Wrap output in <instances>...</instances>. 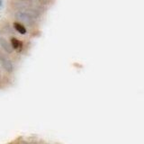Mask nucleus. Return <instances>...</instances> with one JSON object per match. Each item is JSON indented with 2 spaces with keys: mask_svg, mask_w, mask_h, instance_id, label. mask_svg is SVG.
Wrapping results in <instances>:
<instances>
[{
  "mask_svg": "<svg viewBox=\"0 0 144 144\" xmlns=\"http://www.w3.org/2000/svg\"><path fill=\"white\" fill-rule=\"evenodd\" d=\"M0 64H1L2 68L7 73H10L11 74V73H13L14 70H15V67H14L13 62L11 61L7 57L5 56L4 54H0Z\"/></svg>",
  "mask_w": 144,
  "mask_h": 144,
  "instance_id": "f03ea898",
  "label": "nucleus"
},
{
  "mask_svg": "<svg viewBox=\"0 0 144 144\" xmlns=\"http://www.w3.org/2000/svg\"><path fill=\"white\" fill-rule=\"evenodd\" d=\"M0 46L5 52H7L9 54H11L12 52H14V50H13L10 43L6 41L4 37H1V36H0Z\"/></svg>",
  "mask_w": 144,
  "mask_h": 144,
  "instance_id": "7ed1b4c3",
  "label": "nucleus"
},
{
  "mask_svg": "<svg viewBox=\"0 0 144 144\" xmlns=\"http://www.w3.org/2000/svg\"><path fill=\"white\" fill-rule=\"evenodd\" d=\"M14 17L16 18L17 21L22 22L24 24L27 25L28 27H34L36 25V18H34L33 16H32L31 15L24 13V12H21V11H16L14 14Z\"/></svg>",
  "mask_w": 144,
  "mask_h": 144,
  "instance_id": "f257e3e1",
  "label": "nucleus"
},
{
  "mask_svg": "<svg viewBox=\"0 0 144 144\" xmlns=\"http://www.w3.org/2000/svg\"><path fill=\"white\" fill-rule=\"evenodd\" d=\"M20 1H32V0H20Z\"/></svg>",
  "mask_w": 144,
  "mask_h": 144,
  "instance_id": "423d86ee",
  "label": "nucleus"
},
{
  "mask_svg": "<svg viewBox=\"0 0 144 144\" xmlns=\"http://www.w3.org/2000/svg\"><path fill=\"white\" fill-rule=\"evenodd\" d=\"M14 28H15V29H16V31L18 32L19 33H21V34H25L26 32H27L25 27L22 24L18 23V22L14 23Z\"/></svg>",
  "mask_w": 144,
  "mask_h": 144,
  "instance_id": "20e7f679",
  "label": "nucleus"
},
{
  "mask_svg": "<svg viewBox=\"0 0 144 144\" xmlns=\"http://www.w3.org/2000/svg\"><path fill=\"white\" fill-rule=\"evenodd\" d=\"M11 46L13 48V50H18L19 48H22V42L16 38H12L11 39Z\"/></svg>",
  "mask_w": 144,
  "mask_h": 144,
  "instance_id": "39448f33",
  "label": "nucleus"
},
{
  "mask_svg": "<svg viewBox=\"0 0 144 144\" xmlns=\"http://www.w3.org/2000/svg\"><path fill=\"white\" fill-rule=\"evenodd\" d=\"M2 5V0H0V6Z\"/></svg>",
  "mask_w": 144,
  "mask_h": 144,
  "instance_id": "0eeeda50",
  "label": "nucleus"
}]
</instances>
